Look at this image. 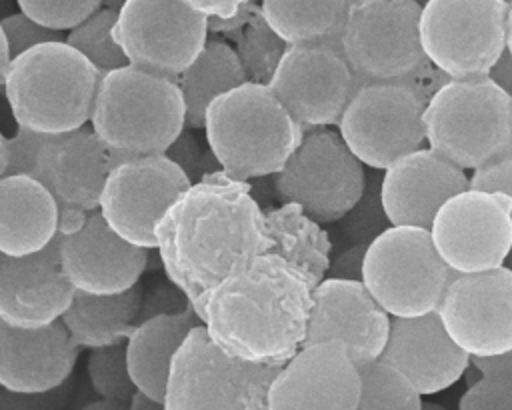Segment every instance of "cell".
Segmentation results:
<instances>
[{
    "label": "cell",
    "mask_w": 512,
    "mask_h": 410,
    "mask_svg": "<svg viewBox=\"0 0 512 410\" xmlns=\"http://www.w3.org/2000/svg\"><path fill=\"white\" fill-rule=\"evenodd\" d=\"M506 266L512 268V250H510V254H508V258H506Z\"/></svg>",
    "instance_id": "db71d44e"
},
{
    "label": "cell",
    "mask_w": 512,
    "mask_h": 410,
    "mask_svg": "<svg viewBox=\"0 0 512 410\" xmlns=\"http://www.w3.org/2000/svg\"><path fill=\"white\" fill-rule=\"evenodd\" d=\"M116 16L118 10L102 6L66 32V42L82 52L98 68L100 74L128 64L112 34Z\"/></svg>",
    "instance_id": "836d02e7"
},
{
    "label": "cell",
    "mask_w": 512,
    "mask_h": 410,
    "mask_svg": "<svg viewBox=\"0 0 512 410\" xmlns=\"http://www.w3.org/2000/svg\"><path fill=\"white\" fill-rule=\"evenodd\" d=\"M0 94H4V88H2V86H0Z\"/></svg>",
    "instance_id": "11a10c76"
},
{
    "label": "cell",
    "mask_w": 512,
    "mask_h": 410,
    "mask_svg": "<svg viewBox=\"0 0 512 410\" xmlns=\"http://www.w3.org/2000/svg\"><path fill=\"white\" fill-rule=\"evenodd\" d=\"M48 134L30 130L26 126L16 124L14 136L8 140L10 144V162L6 174H28L36 176V160L38 152Z\"/></svg>",
    "instance_id": "f35d334b"
},
{
    "label": "cell",
    "mask_w": 512,
    "mask_h": 410,
    "mask_svg": "<svg viewBox=\"0 0 512 410\" xmlns=\"http://www.w3.org/2000/svg\"><path fill=\"white\" fill-rule=\"evenodd\" d=\"M112 34L128 64L178 78L208 40V16L182 0H124Z\"/></svg>",
    "instance_id": "4fadbf2b"
},
{
    "label": "cell",
    "mask_w": 512,
    "mask_h": 410,
    "mask_svg": "<svg viewBox=\"0 0 512 410\" xmlns=\"http://www.w3.org/2000/svg\"><path fill=\"white\" fill-rule=\"evenodd\" d=\"M80 346L62 320L18 328L0 320V386L16 396H42L72 374Z\"/></svg>",
    "instance_id": "603a6c76"
},
{
    "label": "cell",
    "mask_w": 512,
    "mask_h": 410,
    "mask_svg": "<svg viewBox=\"0 0 512 410\" xmlns=\"http://www.w3.org/2000/svg\"><path fill=\"white\" fill-rule=\"evenodd\" d=\"M418 2H420V0H418Z\"/></svg>",
    "instance_id": "91938a15"
},
{
    "label": "cell",
    "mask_w": 512,
    "mask_h": 410,
    "mask_svg": "<svg viewBox=\"0 0 512 410\" xmlns=\"http://www.w3.org/2000/svg\"><path fill=\"white\" fill-rule=\"evenodd\" d=\"M204 132L218 166L248 182L276 174L306 130L266 84L246 80L208 104Z\"/></svg>",
    "instance_id": "3957f363"
},
{
    "label": "cell",
    "mask_w": 512,
    "mask_h": 410,
    "mask_svg": "<svg viewBox=\"0 0 512 410\" xmlns=\"http://www.w3.org/2000/svg\"><path fill=\"white\" fill-rule=\"evenodd\" d=\"M454 276L438 254L430 228L390 224L368 242L362 282L390 316L438 310Z\"/></svg>",
    "instance_id": "9c48e42d"
},
{
    "label": "cell",
    "mask_w": 512,
    "mask_h": 410,
    "mask_svg": "<svg viewBox=\"0 0 512 410\" xmlns=\"http://www.w3.org/2000/svg\"><path fill=\"white\" fill-rule=\"evenodd\" d=\"M360 80L336 44H288L266 84L308 132L338 126Z\"/></svg>",
    "instance_id": "2e32d148"
},
{
    "label": "cell",
    "mask_w": 512,
    "mask_h": 410,
    "mask_svg": "<svg viewBox=\"0 0 512 410\" xmlns=\"http://www.w3.org/2000/svg\"><path fill=\"white\" fill-rule=\"evenodd\" d=\"M458 406L472 408H512V374L482 376L474 386L466 388Z\"/></svg>",
    "instance_id": "74e56055"
},
{
    "label": "cell",
    "mask_w": 512,
    "mask_h": 410,
    "mask_svg": "<svg viewBox=\"0 0 512 410\" xmlns=\"http://www.w3.org/2000/svg\"><path fill=\"white\" fill-rule=\"evenodd\" d=\"M352 0H260L266 22L288 44H336Z\"/></svg>",
    "instance_id": "f546056e"
},
{
    "label": "cell",
    "mask_w": 512,
    "mask_h": 410,
    "mask_svg": "<svg viewBox=\"0 0 512 410\" xmlns=\"http://www.w3.org/2000/svg\"><path fill=\"white\" fill-rule=\"evenodd\" d=\"M470 362L484 376H506L512 374V348L486 356H470Z\"/></svg>",
    "instance_id": "ee69618b"
},
{
    "label": "cell",
    "mask_w": 512,
    "mask_h": 410,
    "mask_svg": "<svg viewBox=\"0 0 512 410\" xmlns=\"http://www.w3.org/2000/svg\"><path fill=\"white\" fill-rule=\"evenodd\" d=\"M168 158H172L194 182H198L206 170H204V156L196 142V138L190 134V128H184L180 136L170 144V148L164 152Z\"/></svg>",
    "instance_id": "ab89813d"
},
{
    "label": "cell",
    "mask_w": 512,
    "mask_h": 410,
    "mask_svg": "<svg viewBox=\"0 0 512 410\" xmlns=\"http://www.w3.org/2000/svg\"><path fill=\"white\" fill-rule=\"evenodd\" d=\"M10 138H6L2 132H0V178L6 176V170H8V162H10V144H8Z\"/></svg>",
    "instance_id": "681fc988"
},
{
    "label": "cell",
    "mask_w": 512,
    "mask_h": 410,
    "mask_svg": "<svg viewBox=\"0 0 512 410\" xmlns=\"http://www.w3.org/2000/svg\"><path fill=\"white\" fill-rule=\"evenodd\" d=\"M10 60H12L10 46H8L6 34H4L2 24H0V86H4V78H6V70L10 66Z\"/></svg>",
    "instance_id": "c3c4849f"
},
{
    "label": "cell",
    "mask_w": 512,
    "mask_h": 410,
    "mask_svg": "<svg viewBox=\"0 0 512 410\" xmlns=\"http://www.w3.org/2000/svg\"><path fill=\"white\" fill-rule=\"evenodd\" d=\"M144 288L136 286L118 294H90L76 290L62 314V322L80 348H100L128 338L138 322Z\"/></svg>",
    "instance_id": "83f0119b"
},
{
    "label": "cell",
    "mask_w": 512,
    "mask_h": 410,
    "mask_svg": "<svg viewBox=\"0 0 512 410\" xmlns=\"http://www.w3.org/2000/svg\"><path fill=\"white\" fill-rule=\"evenodd\" d=\"M190 186L188 174L166 154L128 156L108 172L98 210L116 234L156 250V222Z\"/></svg>",
    "instance_id": "9a60e30c"
},
{
    "label": "cell",
    "mask_w": 512,
    "mask_h": 410,
    "mask_svg": "<svg viewBox=\"0 0 512 410\" xmlns=\"http://www.w3.org/2000/svg\"><path fill=\"white\" fill-rule=\"evenodd\" d=\"M506 50L512 54V4L508 6V18H506Z\"/></svg>",
    "instance_id": "816d5d0a"
},
{
    "label": "cell",
    "mask_w": 512,
    "mask_h": 410,
    "mask_svg": "<svg viewBox=\"0 0 512 410\" xmlns=\"http://www.w3.org/2000/svg\"><path fill=\"white\" fill-rule=\"evenodd\" d=\"M268 236L272 238L270 252L282 256L292 266L304 270L314 284L324 278L328 260L324 254V238L312 220L298 204L284 202L276 210L264 212Z\"/></svg>",
    "instance_id": "4dcf8cb0"
},
{
    "label": "cell",
    "mask_w": 512,
    "mask_h": 410,
    "mask_svg": "<svg viewBox=\"0 0 512 410\" xmlns=\"http://www.w3.org/2000/svg\"><path fill=\"white\" fill-rule=\"evenodd\" d=\"M438 314L452 340L470 356L512 348V268L506 264L456 274Z\"/></svg>",
    "instance_id": "ac0fdd59"
},
{
    "label": "cell",
    "mask_w": 512,
    "mask_h": 410,
    "mask_svg": "<svg viewBox=\"0 0 512 410\" xmlns=\"http://www.w3.org/2000/svg\"><path fill=\"white\" fill-rule=\"evenodd\" d=\"M204 324L192 304L178 312H160L140 320L126 338V360L138 390L164 404L172 358L188 332Z\"/></svg>",
    "instance_id": "4316f807"
},
{
    "label": "cell",
    "mask_w": 512,
    "mask_h": 410,
    "mask_svg": "<svg viewBox=\"0 0 512 410\" xmlns=\"http://www.w3.org/2000/svg\"><path fill=\"white\" fill-rule=\"evenodd\" d=\"M100 76L66 40H52L14 56L2 88L16 124L60 134L90 122Z\"/></svg>",
    "instance_id": "277c9868"
},
{
    "label": "cell",
    "mask_w": 512,
    "mask_h": 410,
    "mask_svg": "<svg viewBox=\"0 0 512 410\" xmlns=\"http://www.w3.org/2000/svg\"><path fill=\"white\" fill-rule=\"evenodd\" d=\"M426 144L464 170L512 154V96L488 76L448 78L424 106Z\"/></svg>",
    "instance_id": "52a82bcc"
},
{
    "label": "cell",
    "mask_w": 512,
    "mask_h": 410,
    "mask_svg": "<svg viewBox=\"0 0 512 410\" xmlns=\"http://www.w3.org/2000/svg\"><path fill=\"white\" fill-rule=\"evenodd\" d=\"M60 232V206L52 192L28 174L0 178V252L24 256L48 246Z\"/></svg>",
    "instance_id": "484cf974"
},
{
    "label": "cell",
    "mask_w": 512,
    "mask_h": 410,
    "mask_svg": "<svg viewBox=\"0 0 512 410\" xmlns=\"http://www.w3.org/2000/svg\"><path fill=\"white\" fill-rule=\"evenodd\" d=\"M154 232L166 280L186 294L202 322L210 288L272 248L264 210L250 184L222 168L194 182L156 222Z\"/></svg>",
    "instance_id": "6da1fadb"
},
{
    "label": "cell",
    "mask_w": 512,
    "mask_h": 410,
    "mask_svg": "<svg viewBox=\"0 0 512 410\" xmlns=\"http://www.w3.org/2000/svg\"><path fill=\"white\" fill-rule=\"evenodd\" d=\"M360 398L358 408H422V394L416 384L384 358L358 364Z\"/></svg>",
    "instance_id": "1f68e13d"
},
{
    "label": "cell",
    "mask_w": 512,
    "mask_h": 410,
    "mask_svg": "<svg viewBox=\"0 0 512 410\" xmlns=\"http://www.w3.org/2000/svg\"><path fill=\"white\" fill-rule=\"evenodd\" d=\"M420 42L426 58L448 78L486 76L506 50L508 2L422 0Z\"/></svg>",
    "instance_id": "8fae6325"
},
{
    "label": "cell",
    "mask_w": 512,
    "mask_h": 410,
    "mask_svg": "<svg viewBox=\"0 0 512 410\" xmlns=\"http://www.w3.org/2000/svg\"><path fill=\"white\" fill-rule=\"evenodd\" d=\"M116 154L90 124L70 132L48 134L36 160V178L60 206V232H76L88 212L98 210L100 194Z\"/></svg>",
    "instance_id": "e0dca14e"
},
{
    "label": "cell",
    "mask_w": 512,
    "mask_h": 410,
    "mask_svg": "<svg viewBox=\"0 0 512 410\" xmlns=\"http://www.w3.org/2000/svg\"><path fill=\"white\" fill-rule=\"evenodd\" d=\"M504 2H508V4H512V0H504Z\"/></svg>",
    "instance_id": "9f6ffc18"
},
{
    "label": "cell",
    "mask_w": 512,
    "mask_h": 410,
    "mask_svg": "<svg viewBox=\"0 0 512 410\" xmlns=\"http://www.w3.org/2000/svg\"><path fill=\"white\" fill-rule=\"evenodd\" d=\"M272 186L282 202L298 204L318 224H332L360 202L366 172L340 132L312 128L272 174Z\"/></svg>",
    "instance_id": "30bf717a"
},
{
    "label": "cell",
    "mask_w": 512,
    "mask_h": 410,
    "mask_svg": "<svg viewBox=\"0 0 512 410\" xmlns=\"http://www.w3.org/2000/svg\"><path fill=\"white\" fill-rule=\"evenodd\" d=\"M360 374L338 340L302 344L276 372L268 408H358Z\"/></svg>",
    "instance_id": "d6986e66"
},
{
    "label": "cell",
    "mask_w": 512,
    "mask_h": 410,
    "mask_svg": "<svg viewBox=\"0 0 512 410\" xmlns=\"http://www.w3.org/2000/svg\"><path fill=\"white\" fill-rule=\"evenodd\" d=\"M420 2H422V0H420Z\"/></svg>",
    "instance_id": "680465c9"
},
{
    "label": "cell",
    "mask_w": 512,
    "mask_h": 410,
    "mask_svg": "<svg viewBox=\"0 0 512 410\" xmlns=\"http://www.w3.org/2000/svg\"><path fill=\"white\" fill-rule=\"evenodd\" d=\"M494 84H498L508 96H512V54L504 50L500 58L492 64V68L486 74Z\"/></svg>",
    "instance_id": "bcb514c9"
},
{
    "label": "cell",
    "mask_w": 512,
    "mask_h": 410,
    "mask_svg": "<svg viewBox=\"0 0 512 410\" xmlns=\"http://www.w3.org/2000/svg\"><path fill=\"white\" fill-rule=\"evenodd\" d=\"M192 10L204 14V16H218L228 18L232 16L246 0H182Z\"/></svg>",
    "instance_id": "f6af8a7d"
},
{
    "label": "cell",
    "mask_w": 512,
    "mask_h": 410,
    "mask_svg": "<svg viewBox=\"0 0 512 410\" xmlns=\"http://www.w3.org/2000/svg\"><path fill=\"white\" fill-rule=\"evenodd\" d=\"M278 370L226 352L198 324L172 358L164 408H268V388Z\"/></svg>",
    "instance_id": "ba28073f"
},
{
    "label": "cell",
    "mask_w": 512,
    "mask_h": 410,
    "mask_svg": "<svg viewBox=\"0 0 512 410\" xmlns=\"http://www.w3.org/2000/svg\"><path fill=\"white\" fill-rule=\"evenodd\" d=\"M188 304H190V300L186 298V294L178 286H172V290H168V286H154L150 294L144 292V300H142V308H140V314H138V322L148 318V316L160 314V312L184 310Z\"/></svg>",
    "instance_id": "b9f144b4"
},
{
    "label": "cell",
    "mask_w": 512,
    "mask_h": 410,
    "mask_svg": "<svg viewBox=\"0 0 512 410\" xmlns=\"http://www.w3.org/2000/svg\"><path fill=\"white\" fill-rule=\"evenodd\" d=\"M76 288L62 272L58 236L38 252H0V320L18 328H40L60 320Z\"/></svg>",
    "instance_id": "cb8c5ba5"
},
{
    "label": "cell",
    "mask_w": 512,
    "mask_h": 410,
    "mask_svg": "<svg viewBox=\"0 0 512 410\" xmlns=\"http://www.w3.org/2000/svg\"><path fill=\"white\" fill-rule=\"evenodd\" d=\"M430 236L456 274L502 266L512 250V198L468 186L438 208Z\"/></svg>",
    "instance_id": "5bb4252c"
},
{
    "label": "cell",
    "mask_w": 512,
    "mask_h": 410,
    "mask_svg": "<svg viewBox=\"0 0 512 410\" xmlns=\"http://www.w3.org/2000/svg\"><path fill=\"white\" fill-rule=\"evenodd\" d=\"M392 316L362 280L326 276L312 288L306 342L338 340L356 364L378 358L386 346Z\"/></svg>",
    "instance_id": "ffe728a7"
},
{
    "label": "cell",
    "mask_w": 512,
    "mask_h": 410,
    "mask_svg": "<svg viewBox=\"0 0 512 410\" xmlns=\"http://www.w3.org/2000/svg\"><path fill=\"white\" fill-rule=\"evenodd\" d=\"M116 154H164L186 128V104L176 78L124 64L100 76L90 122Z\"/></svg>",
    "instance_id": "5b68a950"
},
{
    "label": "cell",
    "mask_w": 512,
    "mask_h": 410,
    "mask_svg": "<svg viewBox=\"0 0 512 410\" xmlns=\"http://www.w3.org/2000/svg\"><path fill=\"white\" fill-rule=\"evenodd\" d=\"M2 30L6 34L8 46H10V54L12 58L18 56L20 52L42 44V42H52V40H66V32L48 28L40 22H36L34 18L26 16L24 12H10L8 16H4L0 20Z\"/></svg>",
    "instance_id": "8d00e7d4"
},
{
    "label": "cell",
    "mask_w": 512,
    "mask_h": 410,
    "mask_svg": "<svg viewBox=\"0 0 512 410\" xmlns=\"http://www.w3.org/2000/svg\"><path fill=\"white\" fill-rule=\"evenodd\" d=\"M468 180H470L468 186L472 188L500 190L512 198V154L494 164L472 170Z\"/></svg>",
    "instance_id": "60d3db41"
},
{
    "label": "cell",
    "mask_w": 512,
    "mask_h": 410,
    "mask_svg": "<svg viewBox=\"0 0 512 410\" xmlns=\"http://www.w3.org/2000/svg\"><path fill=\"white\" fill-rule=\"evenodd\" d=\"M186 104V128H204L206 108L220 94L248 80L236 48L224 40H206L194 62L176 78Z\"/></svg>",
    "instance_id": "f1b7e54d"
},
{
    "label": "cell",
    "mask_w": 512,
    "mask_h": 410,
    "mask_svg": "<svg viewBox=\"0 0 512 410\" xmlns=\"http://www.w3.org/2000/svg\"><path fill=\"white\" fill-rule=\"evenodd\" d=\"M0 390H2V386H0Z\"/></svg>",
    "instance_id": "6f0895ef"
},
{
    "label": "cell",
    "mask_w": 512,
    "mask_h": 410,
    "mask_svg": "<svg viewBox=\"0 0 512 410\" xmlns=\"http://www.w3.org/2000/svg\"><path fill=\"white\" fill-rule=\"evenodd\" d=\"M380 358L398 366L422 396L456 384L470 362L442 324L438 310L418 316H392Z\"/></svg>",
    "instance_id": "d4e9b609"
},
{
    "label": "cell",
    "mask_w": 512,
    "mask_h": 410,
    "mask_svg": "<svg viewBox=\"0 0 512 410\" xmlns=\"http://www.w3.org/2000/svg\"><path fill=\"white\" fill-rule=\"evenodd\" d=\"M10 14V0H0V20Z\"/></svg>",
    "instance_id": "f5cc1de1"
},
{
    "label": "cell",
    "mask_w": 512,
    "mask_h": 410,
    "mask_svg": "<svg viewBox=\"0 0 512 410\" xmlns=\"http://www.w3.org/2000/svg\"><path fill=\"white\" fill-rule=\"evenodd\" d=\"M462 376H464L466 388H470V386H474V384H476L484 374H482V372H480L472 362H468V366L464 368V374H462Z\"/></svg>",
    "instance_id": "f907efd6"
},
{
    "label": "cell",
    "mask_w": 512,
    "mask_h": 410,
    "mask_svg": "<svg viewBox=\"0 0 512 410\" xmlns=\"http://www.w3.org/2000/svg\"><path fill=\"white\" fill-rule=\"evenodd\" d=\"M16 6L36 22L68 32L102 8V0H16Z\"/></svg>",
    "instance_id": "d590c367"
},
{
    "label": "cell",
    "mask_w": 512,
    "mask_h": 410,
    "mask_svg": "<svg viewBox=\"0 0 512 410\" xmlns=\"http://www.w3.org/2000/svg\"><path fill=\"white\" fill-rule=\"evenodd\" d=\"M468 184L464 168L420 146L384 168L380 202L390 224L430 228L438 208Z\"/></svg>",
    "instance_id": "7402d4cb"
},
{
    "label": "cell",
    "mask_w": 512,
    "mask_h": 410,
    "mask_svg": "<svg viewBox=\"0 0 512 410\" xmlns=\"http://www.w3.org/2000/svg\"><path fill=\"white\" fill-rule=\"evenodd\" d=\"M86 372L98 396H104L128 406V400L136 392V384L132 382V376L128 370L126 340L92 348L88 354Z\"/></svg>",
    "instance_id": "e575fe53"
},
{
    "label": "cell",
    "mask_w": 512,
    "mask_h": 410,
    "mask_svg": "<svg viewBox=\"0 0 512 410\" xmlns=\"http://www.w3.org/2000/svg\"><path fill=\"white\" fill-rule=\"evenodd\" d=\"M418 0H352L340 50L360 82H406L426 100L448 80L420 42Z\"/></svg>",
    "instance_id": "8992f818"
},
{
    "label": "cell",
    "mask_w": 512,
    "mask_h": 410,
    "mask_svg": "<svg viewBox=\"0 0 512 410\" xmlns=\"http://www.w3.org/2000/svg\"><path fill=\"white\" fill-rule=\"evenodd\" d=\"M128 408H152V410H160V408H164V404L158 402V400H154L152 396H148L146 392H142V390L136 388V392H134L132 398L128 400Z\"/></svg>",
    "instance_id": "7dc6e473"
},
{
    "label": "cell",
    "mask_w": 512,
    "mask_h": 410,
    "mask_svg": "<svg viewBox=\"0 0 512 410\" xmlns=\"http://www.w3.org/2000/svg\"><path fill=\"white\" fill-rule=\"evenodd\" d=\"M368 242L352 244L350 248L342 250L330 264L326 274L336 278H348V280H362V268H364V256H366Z\"/></svg>",
    "instance_id": "7bdbcfd3"
},
{
    "label": "cell",
    "mask_w": 512,
    "mask_h": 410,
    "mask_svg": "<svg viewBox=\"0 0 512 410\" xmlns=\"http://www.w3.org/2000/svg\"><path fill=\"white\" fill-rule=\"evenodd\" d=\"M288 42L266 22L260 8L236 36V54L250 82L268 84Z\"/></svg>",
    "instance_id": "d6a6232c"
},
{
    "label": "cell",
    "mask_w": 512,
    "mask_h": 410,
    "mask_svg": "<svg viewBox=\"0 0 512 410\" xmlns=\"http://www.w3.org/2000/svg\"><path fill=\"white\" fill-rule=\"evenodd\" d=\"M62 272L76 290L118 294L136 286L148 268L150 248L116 234L100 210H92L76 232H58Z\"/></svg>",
    "instance_id": "44dd1931"
},
{
    "label": "cell",
    "mask_w": 512,
    "mask_h": 410,
    "mask_svg": "<svg viewBox=\"0 0 512 410\" xmlns=\"http://www.w3.org/2000/svg\"><path fill=\"white\" fill-rule=\"evenodd\" d=\"M314 280L274 252L260 254L210 288L204 326L226 352L282 366L306 338Z\"/></svg>",
    "instance_id": "7a4b0ae2"
},
{
    "label": "cell",
    "mask_w": 512,
    "mask_h": 410,
    "mask_svg": "<svg viewBox=\"0 0 512 410\" xmlns=\"http://www.w3.org/2000/svg\"><path fill=\"white\" fill-rule=\"evenodd\" d=\"M426 98L406 82H360L346 104L338 132L368 168H388L426 144Z\"/></svg>",
    "instance_id": "7c38bea8"
}]
</instances>
